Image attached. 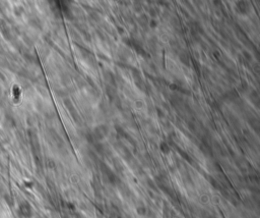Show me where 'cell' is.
Returning a JSON list of instances; mask_svg holds the SVG:
<instances>
[{"mask_svg": "<svg viewBox=\"0 0 260 218\" xmlns=\"http://www.w3.org/2000/svg\"><path fill=\"white\" fill-rule=\"evenodd\" d=\"M107 134V128L105 126H101V128H98L96 130V138L97 139H102L104 138V136Z\"/></svg>", "mask_w": 260, "mask_h": 218, "instance_id": "1", "label": "cell"}, {"mask_svg": "<svg viewBox=\"0 0 260 218\" xmlns=\"http://www.w3.org/2000/svg\"><path fill=\"white\" fill-rule=\"evenodd\" d=\"M161 149L163 150L164 153H168L169 150H170V147L168 146V144H166V143H162V145H161Z\"/></svg>", "mask_w": 260, "mask_h": 218, "instance_id": "2", "label": "cell"}]
</instances>
